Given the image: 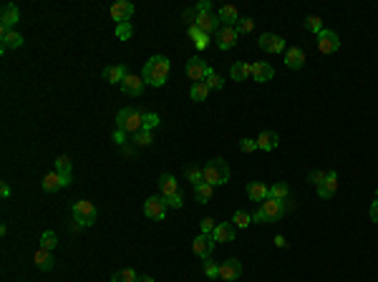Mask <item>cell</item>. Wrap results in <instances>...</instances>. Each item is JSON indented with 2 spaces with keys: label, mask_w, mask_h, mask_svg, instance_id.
I'll use <instances>...</instances> for the list:
<instances>
[{
  "label": "cell",
  "mask_w": 378,
  "mask_h": 282,
  "mask_svg": "<svg viewBox=\"0 0 378 282\" xmlns=\"http://www.w3.org/2000/svg\"><path fill=\"white\" fill-rule=\"evenodd\" d=\"M237 28L232 26H220V31H217V48L220 51H230L234 43H237Z\"/></svg>",
  "instance_id": "5bb4252c"
},
{
  "label": "cell",
  "mask_w": 378,
  "mask_h": 282,
  "mask_svg": "<svg viewBox=\"0 0 378 282\" xmlns=\"http://www.w3.org/2000/svg\"><path fill=\"white\" fill-rule=\"evenodd\" d=\"M252 222H267L265 214H262V209H255V212H252Z\"/></svg>",
  "instance_id": "f5cc1de1"
},
{
  "label": "cell",
  "mask_w": 378,
  "mask_h": 282,
  "mask_svg": "<svg viewBox=\"0 0 378 282\" xmlns=\"http://www.w3.org/2000/svg\"><path fill=\"white\" fill-rule=\"evenodd\" d=\"M187 179L197 187V184H202L204 182V174H202V169H197V166H187Z\"/></svg>",
  "instance_id": "f35d334b"
},
{
  "label": "cell",
  "mask_w": 378,
  "mask_h": 282,
  "mask_svg": "<svg viewBox=\"0 0 378 282\" xmlns=\"http://www.w3.org/2000/svg\"><path fill=\"white\" fill-rule=\"evenodd\" d=\"M212 184H207V182H202V184H197V187H194V197H197V202H209V199H212Z\"/></svg>",
  "instance_id": "836d02e7"
},
{
  "label": "cell",
  "mask_w": 378,
  "mask_h": 282,
  "mask_svg": "<svg viewBox=\"0 0 378 282\" xmlns=\"http://www.w3.org/2000/svg\"><path fill=\"white\" fill-rule=\"evenodd\" d=\"M209 66H207V61H202V58H189L187 61V76L194 81V83H200V81H204L207 76H209Z\"/></svg>",
  "instance_id": "9c48e42d"
},
{
  "label": "cell",
  "mask_w": 378,
  "mask_h": 282,
  "mask_svg": "<svg viewBox=\"0 0 378 282\" xmlns=\"http://www.w3.org/2000/svg\"><path fill=\"white\" fill-rule=\"evenodd\" d=\"M136 282H154V280H151V277H139Z\"/></svg>",
  "instance_id": "9f6ffc18"
},
{
  "label": "cell",
  "mask_w": 378,
  "mask_h": 282,
  "mask_svg": "<svg viewBox=\"0 0 378 282\" xmlns=\"http://www.w3.org/2000/svg\"><path fill=\"white\" fill-rule=\"evenodd\" d=\"M71 169H73V164H71V159L66 157V154L56 159V171H58L61 177H71Z\"/></svg>",
  "instance_id": "d590c367"
},
{
  "label": "cell",
  "mask_w": 378,
  "mask_h": 282,
  "mask_svg": "<svg viewBox=\"0 0 378 282\" xmlns=\"http://www.w3.org/2000/svg\"><path fill=\"white\" fill-rule=\"evenodd\" d=\"M204 83L209 86V91H212V89H217V91H220V89L225 86V81H222V78H220V73H214V71H209V76L204 78Z\"/></svg>",
  "instance_id": "ab89813d"
},
{
  "label": "cell",
  "mask_w": 378,
  "mask_h": 282,
  "mask_svg": "<svg viewBox=\"0 0 378 282\" xmlns=\"http://www.w3.org/2000/svg\"><path fill=\"white\" fill-rule=\"evenodd\" d=\"M121 91L126 96H142L144 94V78L142 76H126L124 78V83H121Z\"/></svg>",
  "instance_id": "ac0fdd59"
},
{
  "label": "cell",
  "mask_w": 378,
  "mask_h": 282,
  "mask_svg": "<svg viewBox=\"0 0 378 282\" xmlns=\"http://www.w3.org/2000/svg\"><path fill=\"white\" fill-rule=\"evenodd\" d=\"M189 38L194 40V46H197V51H204V48L209 46V35H207V33H202V31H200V28H197L194 23L189 26Z\"/></svg>",
  "instance_id": "f1b7e54d"
},
{
  "label": "cell",
  "mask_w": 378,
  "mask_h": 282,
  "mask_svg": "<svg viewBox=\"0 0 378 282\" xmlns=\"http://www.w3.org/2000/svg\"><path fill=\"white\" fill-rule=\"evenodd\" d=\"M134 144H136V146H149V144H151V131H146V128L136 131V134H134Z\"/></svg>",
  "instance_id": "b9f144b4"
},
{
  "label": "cell",
  "mask_w": 378,
  "mask_h": 282,
  "mask_svg": "<svg viewBox=\"0 0 378 282\" xmlns=\"http://www.w3.org/2000/svg\"><path fill=\"white\" fill-rule=\"evenodd\" d=\"M0 194H3V197H10V184H8V182L0 184Z\"/></svg>",
  "instance_id": "db71d44e"
},
{
  "label": "cell",
  "mask_w": 378,
  "mask_h": 282,
  "mask_svg": "<svg viewBox=\"0 0 378 282\" xmlns=\"http://www.w3.org/2000/svg\"><path fill=\"white\" fill-rule=\"evenodd\" d=\"M142 78H144V83H149V86L162 89V86L167 83V78H169V58H167V56H154V58H149V61L144 63Z\"/></svg>",
  "instance_id": "6da1fadb"
},
{
  "label": "cell",
  "mask_w": 378,
  "mask_h": 282,
  "mask_svg": "<svg viewBox=\"0 0 378 282\" xmlns=\"http://www.w3.org/2000/svg\"><path fill=\"white\" fill-rule=\"evenodd\" d=\"M189 96H192V101H207V96H209V86H207L204 81H200V83H194V86H192Z\"/></svg>",
  "instance_id": "d6a6232c"
},
{
  "label": "cell",
  "mask_w": 378,
  "mask_h": 282,
  "mask_svg": "<svg viewBox=\"0 0 378 282\" xmlns=\"http://www.w3.org/2000/svg\"><path fill=\"white\" fill-rule=\"evenodd\" d=\"M21 46H23V35H21V33L10 31V33L3 35V53L10 51V48H21Z\"/></svg>",
  "instance_id": "f546056e"
},
{
  "label": "cell",
  "mask_w": 378,
  "mask_h": 282,
  "mask_svg": "<svg viewBox=\"0 0 378 282\" xmlns=\"http://www.w3.org/2000/svg\"><path fill=\"white\" fill-rule=\"evenodd\" d=\"M204 275H207L209 280H217V277H220V265L212 262V259H204Z\"/></svg>",
  "instance_id": "60d3db41"
},
{
  "label": "cell",
  "mask_w": 378,
  "mask_h": 282,
  "mask_svg": "<svg viewBox=\"0 0 378 282\" xmlns=\"http://www.w3.org/2000/svg\"><path fill=\"white\" fill-rule=\"evenodd\" d=\"M260 209H262V214H265V220L267 222H277L283 214H285V202L267 197V199L260 204Z\"/></svg>",
  "instance_id": "8992f818"
},
{
  "label": "cell",
  "mask_w": 378,
  "mask_h": 282,
  "mask_svg": "<svg viewBox=\"0 0 378 282\" xmlns=\"http://www.w3.org/2000/svg\"><path fill=\"white\" fill-rule=\"evenodd\" d=\"M136 280L139 277H136V272L131 267H124V270H118V272L111 275V282H136Z\"/></svg>",
  "instance_id": "1f68e13d"
},
{
  "label": "cell",
  "mask_w": 378,
  "mask_h": 282,
  "mask_svg": "<svg viewBox=\"0 0 378 282\" xmlns=\"http://www.w3.org/2000/svg\"><path fill=\"white\" fill-rule=\"evenodd\" d=\"M371 222H376L378 224V199L371 204Z\"/></svg>",
  "instance_id": "816d5d0a"
},
{
  "label": "cell",
  "mask_w": 378,
  "mask_h": 282,
  "mask_svg": "<svg viewBox=\"0 0 378 282\" xmlns=\"http://www.w3.org/2000/svg\"><path fill=\"white\" fill-rule=\"evenodd\" d=\"M325 177H328L325 171H310V174H308V179H310V184H315V187H320V184L325 182Z\"/></svg>",
  "instance_id": "c3c4849f"
},
{
  "label": "cell",
  "mask_w": 378,
  "mask_h": 282,
  "mask_svg": "<svg viewBox=\"0 0 378 282\" xmlns=\"http://www.w3.org/2000/svg\"><path fill=\"white\" fill-rule=\"evenodd\" d=\"M164 204H167V207H172V209H182V204H184L182 191H179V194H172V197H164Z\"/></svg>",
  "instance_id": "f6af8a7d"
},
{
  "label": "cell",
  "mask_w": 378,
  "mask_h": 282,
  "mask_svg": "<svg viewBox=\"0 0 378 282\" xmlns=\"http://www.w3.org/2000/svg\"><path fill=\"white\" fill-rule=\"evenodd\" d=\"M275 247H288V242H285V237H283V234H277V237H275Z\"/></svg>",
  "instance_id": "11a10c76"
},
{
  "label": "cell",
  "mask_w": 378,
  "mask_h": 282,
  "mask_svg": "<svg viewBox=\"0 0 378 282\" xmlns=\"http://www.w3.org/2000/svg\"><path fill=\"white\" fill-rule=\"evenodd\" d=\"M214 242L217 245H227V242H234V224L232 222H220L212 232Z\"/></svg>",
  "instance_id": "e0dca14e"
},
{
  "label": "cell",
  "mask_w": 378,
  "mask_h": 282,
  "mask_svg": "<svg viewBox=\"0 0 378 282\" xmlns=\"http://www.w3.org/2000/svg\"><path fill=\"white\" fill-rule=\"evenodd\" d=\"M230 76H232L234 81H247L252 76V66L247 61H237L232 66V71H230Z\"/></svg>",
  "instance_id": "83f0119b"
},
{
  "label": "cell",
  "mask_w": 378,
  "mask_h": 282,
  "mask_svg": "<svg viewBox=\"0 0 378 282\" xmlns=\"http://www.w3.org/2000/svg\"><path fill=\"white\" fill-rule=\"evenodd\" d=\"M341 48V38H338V33L333 31H323L318 35V51L323 56H330V53H335Z\"/></svg>",
  "instance_id": "ba28073f"
},
{
  "label": "cell",
  "mask_w": 378,
  "mask_h": 282,
  "mask_svg": "<svg viewBox=\"0 0 378 282\" xmlns=\"http://www.w3.org/2000/svg\"><path fill=\"white\" fill-rule=\"evenodd\" d=\"M56 247H58V237H56V232H46V234L41 237V250L53 252Z\"/></svg>",
  "instance_id": "e575fe53"
},
{
  "label": "cell",
  "mask_w": 378,
  "mask_h": 282,
  "mask_svg": "<svg viewBox=\"0 0 378 282\" xmlns=\"http://www.w3.org/2000/svg\"><path fill=\"white\" fill-rule=\"evenodd\" d=\"M114 141H116V144H124V141H126V131L116 128V131H114Z\"/></svg>",
  "instance_id": "f907efd6"
},
{
  "label": "cell",
  "mask_w": 378,
  "mask_h": 282,
  "mask_svg": "<svg viewBox=\"0 0 378 282\" xmlns=\"http://www.w3.org/2000/svg\"><path fill=\"white\" fill-rule=\"evenodd\" d=\"M96 217H98V212H96L93 202H88V199L73 202V222H78L81 227H91V224H96Z\"/></svg>",
  "instance_id": "277c9868"
},
{
  "label": "cell",
  "mask_w": 378,
  "mask_h": 282,
  "mask_svg": "<svg viewBox=\"0 0 378 282\" xmlns=\"http://www.w3.org/2000/svg\"><path fill=\"white\" fill-rule=\"evenodd\" d=\"M131 15H134V3H129V0H118V3L111 5V18L116 20V26L129 23Z\"/></svg>",
  "instance_id": "30bf717a"
},
{
  "label": "cell",
  "mask_w": 378,
  "mask_h": 282,
  "mask_svg": "<svg viewBox=\"0 0 378 282\" xmlns=\"http://www.w3.org/2000/svg\"><path fill=\"white\" fill-rule=\"evenodd\" d=\"M129 73H126V68L124 66H109V68H104V81H109V83H124V78H126Z\"/></svg>",
  "instance_id": "603a6c76"
},
{
  "label": "cell",
  "mask_w": 378,
  "mask_h": 282,
  "mask_svg": "<svg viewBox=\"0 0 378 282\" xmlns=\"http://www.w3.org/2000/svg\"><path fill=\"white\" fill-rule=\"evenodd\" d=\"M335 191H338V171H328L325 182L318 187V197L330 199V197H335Z\"/></svg>",
  "instance_id": "44dd1931"
},
{
  "label": "cell",
  "mask_w": 378,
  "mask_h": 282,
  "mask_svg": "<svg viewBox=\"0 0 378 282\" xmlns=\"http://www.w3.org/2000/svg\"><path fill=\"white\" fill-rule=\"evenodd\" d=\"M116 128L126 131V134L142 131V128H144V111H136V109H131V106L121 109L116 114Z\"/></svg>",
  "instance_id": "3957f363"
},
{
  "label": "cell",
  "mask_w": 378,
  "mask_h": 282,
  "mask_svg": "<svg viewBox=\"0 0 378 282\" xmlns=\"http://www.w3.org/2000/svg\"><path fill=\"white\" fill-rule=\"evenodd\" d=\"M240 275H242V262H240L237 257H230V259H225V262L220 265V277H222V280L234 282Z\"/></svg>",
  "instance_id": "4fadbf2b"
},
{
  "label": "cell",
  "mask_w": 378,
  "mask_h": 282,
  "mask_svg": "<svg viewBox=\"0 0 378 282\" xmlns=\"http://www.w3.org/2000/svg\"><path fill=\"white\" fill-rule=\"evenodd\" d=\"M159 126V116L156 114H144V128L146 131H151V128H156Z\"/></svg>",
  "instance_id": "7dc6e473"
},
{
  "label": "cell",
  "mask_w": 378,
  "mask_h": 282,
  "mask_svg": "<svg viewBox=\"0 0 378 282\" xmlns=\"http://www.w3.org/2000/svg\"><path fill=\"white\" fill-rule=\"evenodd\" d=\"M144 214L149 220L162 222L167 214V204H164V197H149L144 202Z\"/></svg>",
  "instance_id": "52a82bcc"
},
{
  "label": "cell",
  "mask_w": 378,
  "mask_h": 282,
  "mask_svg": "<svg viewBox=\"0 0 378 282\" xmlns=\"http://www.w3.org/2000/svg\"><path fill=\"white\" fill-rule=\"evenodd\" d=\"M234 28H237V33H250L255 28V20H252V18H240Z\"/></svg>",
  "instance_id": "ee69618b"
},
{
  "label": "cell",
  "mask_w": 378,
  "mask_h": 282,
  "mask_svg": "<svg viewBox=\"0 0 378 282\" xmlns=\"http://www.w3.org/2000/svg\"><path fill=\"white\" fill-rule=\"evenodd\" d=\"M305 28L310 33H315V35H320V33H323V20H320L318 15H308V18H305Z\"/></svg>",
  "instance_id": "74e56055"
},
{
  "label": "cell",
  "mask_w": 378,
  "mask_h": 282,
  "mask_svg": "<svg viewBox=\"0 0 378 282\" xmlns=\"http://www.w3.org/2000/svg\"><path fill=\"white\" fill-rule=\"evenodd\" d=\"M260 48L265 53H280V51H285V40L280 35H275V33H262Z\"/></svg>",
  "instance_id": "2e32d148"
},
{
  "label": "cell",
  "mask_w": 378,
  "mask_h": 282,
  "mask_svg": "<svg viewBox=\"0 0 378 282\" xmlns=\"http://www.w3.org/2000/svg\"><path fill=\"white\" fill-rule=\"evenodd\" d=\"M277 141H280L277 131H262L260 136H257V149H262V151H272V149L277 146Z\"/></svg>",
  "instance_id": "d4e9b609"
},
{
  "label": "cell",
  "mask_w": 378,
  "mask_h": 282,
  "mask_svg": "<svg viewBox=\"0 0 378 282\" xmlns=\"http://www.w3.org/2000/svg\"><path fill=\"white\" fill-rule=\"evenodd\" d=\"M202 174H204V182L212 184V187H222L230 182V166L225 159H212L202 166Z\"/></svg>",
  "instance_id": "7a4b0ae2"
},
{
  "label": "cell",
  "mask_w": 378,
  "mask_h": 282,
  "mask_svg": "<svg viewBox=\"0 0 378 282\" xmlns=\"http://www.w3.org/2000/svg\"><path fill=\"white\" fill-rule=\"evenodd\" d=\"M267 194H270V187H265L262 182H250V184H247V197H250L252 202H265Z\"/></svg>",
  "instance_id": "484cf974"
},
{
  "label": "cell",
  "mask_w": 378,
  "mask_h": 282,
  "mask_svg": "<svg viewBox=\"0 0 378 282\" xmlns=\"http://www.w3.org/2000/svg\"><path fill=\"white\" fill-rule=\"evenodd\" d=\"M214 227H217V224H214V220H212V217L202 220V234H212V232H214Z\"/></svg>",
  "instance_id": "681fc988"
},
{
  "label": "cell",
  "mask_w": 378,
  "mask_h": 282,
  "mask_svg": "<svg viewBox=\"0 0 378 282\" xmlns=\"http://www.w3.org/2000/svg\"><path fill=\"white\" fill-rule=\"evenodd\" d=\"M272 76H275V68H272L270 63H265V61L252 63V78H255L257 83H267V81H272Z\"/></svg>",
  "instance_id": "ffe728a7"
},
{
  "label": "cell",
  "mask_w": 378,
  "mask_h": 282,
  "mask_svg": "<svg viewBox=\"0 0 378 282\" xmlns=\"http://www.w3.org/2000/svg\"><path fill=\"white\" fill-rule=\"evenodd\" d=\"M240 151H245V154L257 151V139H240Z\"/></svg>",
  "instance_id": "7bdbcfd3"
},
{
  "label": "cell",
  "mask_w": 378,
  "mask_h": 282,
  "mask_svg": "<svg viewBox=\"0 0 378 282\" xmlns=\"http://www.w3.org/2000/svg\"><path fill=\"white\" fill-rule=\"evenodd\" d=\"M217 18H220V23L222 26H237V20H240V15H237V8L234 5H222L220 10H217Z\"/></svg>",
  "instance_id": "cb8c5ba5"
},
{
  "label": "cell",
  "mask_w": 378,
  "mask_h": 282,
  "mask_svg": "<svg viewBox=\"0 0 378 282\" xmlns=\"http://www.w3.org/2000/svg\"><path fill=\"white\" fill-rule=\"evenodd\" d=\"M232 224H234V227H240V229H245V227H250V224H252V214H247V212H234Z\"/></svg>",
  "instance_id": "8d00e7d4"
},
{
  "label": "cell",
  "mask_w": 378,
  "mask_h": 282,
  "mask_svg": "<svg viewBox=\"0 0 378 282\" xmlns=\"http://www.w3.org/2000/svg\"><path fill=\"white\" fill-rule=\"evenodd\" d=\"M267 197L280 199V202H288V199H290V187H288L285 182H277L275 187H270V194H267Z\"/></svg>",
  "instance_id": "4dcf8cb0"
},
{
  "label": "cell",
  "mask_w": 378,
  "mask_h": 282,
  "mask_svg": "<svg viewBox=\"0 0 378 282\" xmlns=\"http://www.w3.org/2000/svg\"><path fill=\"white\" fill-rule=\"evenodd\" d=\"M285 66L292 68V71H300V68L305 66V51L297 48V46L288 48V51H285Z\"/></svg>",
  "instance_id": "d6986e66"
},
{
  "label": "cell",
  "mask_w": 378,
  "mask_h": 282,
  "mask_svg": "<svg viewBox=\"0 0 378 282\" xmlns=\"http://www.w3.org/2000/svg\"><path fill=\"white\" fill-rule=\"evenodd\" d=\"M73 182V177H61L58 171H51V174H46L43 177V191H58V189H63V187H68Z\"/></svg>",
  "instance_id": "9a60e30c"
},
{
  "label": "cell",
  "mask_w": 378,
  "mask_h": 282,
  "mask_svg": "<svg viewBox=\"0 0 378 282\" xmlns=\"http://www.w3.org/2000/svg\"><path fill=\"white\" fill-rule=\"evenodd\" d=\"M194 26L200 28L202 33H214V31H220V18L212 13V10H207V13H197V18H194Z\"/></svg>",
  "instance_id": "7c38bea8"
},
{
  "label": "cell",
  "mask_w": 378,
  "mask_h": 282,
  "mask_svg": "<svg viewBox=\"0 0 378 282\" xmlns=\"http://www.w3.org/2000/svg\"><path fill=\"white\" fill-rule=\"evenodd\" d=\"M33 262H35V267H38L41 272H48V270H53V252L35 250V254H33Z\"/></svg>",
  "instance_id": "7402d4cb"
},
{
  "label": "cell",
  "mask_w": 378,
  "mask_h": 282,
  "mask_svg": "<svg viewBox=\"0 0 378 282\" xmlns=\"http://www.w3.org/2000/svg\"><path fill=\"white\" fill-rule=\"evenodd\" d=\"M159 191H162V197H172V194H179L176 179L172 177V174H162V177H159Z\"/></svg>",
  "instance_id": "4316f807"
},
{
  "label": "cell",
  "mask_w": 378,
  "mask_h": 282,
  "mask_svg": "<svg viewBox=\"0 0 378 282\" xmlns=\"http://www.w3.org/2000/svg\"><path fill=\"white\" fill-rule=\"evenodd\" d=\"M21 20V10L13 5V3H5L3 5V13H0V35L10 33V28Z\"/></svg>",
  "instance_id": "5b68a950"
},
{
  "label": "cell",
  "mask_w": 378,
  "mask_h": 282,
  "mask_svg": "<svg viewBox=\"0 0 378 282\" xmlns=\"http://www.w3.org/2000/svg\"><path fill=\"white\" fill-rule=\"evenodd\" d=\"M214 237L212 234H197V240L192 242V250H194V254L197 257H202V259H209V254H212V250H214Z\"/></svg>",
  "instance_id": "8fae6325"
},
{
  "label": "cell",
  "mask_w": 378,
  "mask_h": 282,
  "mask_svg": "<svg viewBox=\"0 0 378 282\" xmlns=\"http://www.w3.org/2000/svg\"><path fill=\"white\" fill-rule=\"evenodd\" d=\"M376 199H378V189H376Z\"/></svg>",
  "instance_id": "6f0895ef"
},
{
  "label": "cell",
  "mask_w": 378,
  "mask_h": 282,
  "mask_svg": "<svg viewBox=\"0 0 378 282\" xmlns=\"http://www.w3.org/2000/svg\"><path fill=\"white\" fill-rule=\"evenodd\" d=\"M131 23H121V26H116V35L121 38V40H129L131 38Z\"/></svg>",
  "instance_id": "bcb514c9"
}]
</instances>
